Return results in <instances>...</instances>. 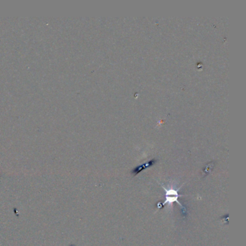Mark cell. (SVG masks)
<instances>
[{"label": "cell", "instance_id": "obj_1", "mask_svg": "<svg viewBox=\"0 0 246 246\" xmlns=\"http://www.w3.org/2000/svg\"><path fill=\"white\" fill-rule=\"evenodd\" d=\"M183 186V185L181 186L180 188H178V189H174L173 188L171 187L170 188L167 189V188L164 187V186H162L163 189H164L165 194V201L163 203V204H157V207L158 208H161L162 206H165V204H172L173 202H177L178 204L181 206V207L182 209H183V212H186V208L181 204V203L178 201V197H182L183 196V195H180L178 194V190L181 189V188Z\"/></svg>", "mask_w": 246, "mask_h": 246}, {"label": "cell", "instance_id": "obj_2", "mask_svg": "<svg viewBox=\"0 0 246 246\" xmlns=\"http://www.w3.org/2000/svg\"><path fill=\"white\" fill-rule=\"evenodd\" d=\"M155 162H156V160L155 159H152V160H150V161H149L148 163H145V164H143L142 165L138 166V167H136V168H134L133 170V173L134 175H137L138 173H140V172H141L142 170H144V169L147 168V167H150V166L153 165L155 163Z\"/></svg>", "mask_w": 246, "mask_h": 246}]
</instances>
